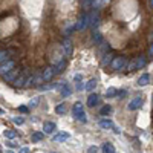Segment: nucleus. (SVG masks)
<instances>
[{
  "mask_svg": "<svg viewBox=\"0 0 153 153\" xmlns=\"http://www.w3.org/2000/svg\"><path fill=\"white\" fill-rule=\"evenodd\" d=\"M17 28H19V20L15 17H8V19L2 20L0 21V38L11 35L14 31H17Z\"/></svg>",
  "mask_w": 153,
  "mask_h": 153,
  "instance_id": "obj_1",
  "label": "nucleus"
},
{
  "mask_svg": "<svg viewBox=\"0 0 153 153\" xmlns=\"http://www.w3.org/2000/svg\"><path fill=\"white\" fill-rule=\"evenodd\" d=\"M72 115H74V118L76 121H80V123H87V119H86V113H84V110H83V106H81V103H76V104L74 106V109H72Z\"/></svg>",
  "mask_w": 153,
  "mask_h": 153,
  "instance_id": "obj_2",
  "label": "nucleus"
},
{
  "mask_svg": "<svg viewBox=\"0 0 153 153\" xmlns=\"http://www.w3.org/2000/svg\"><path fill=\"white\" fill-rule=\"evenodd\" d=\"M141 106H142V98L138 97V98H135V100H132L129 103V110H136Z\"/></svg>",
  "mask_w": 153,
  "mask_h": 153,
  "instance_id": "obj_3",
  "label": "nucleus"
},
{
  "mask_svg": "<svg viewBox=\"0 0 153 153\" xmlns=\"http://www.w3.org/2000/svg\"><path fill=\"white\" fill-rule=\"evenodd\" d=\"M70 135L67 133V132H60V133H57L55 136H52V141L54 142H63V141H66V139H69Z\"/></svg>",
  "mask_w": 153,
  "mask_h": 153,
  "instance_id": "obj_4",
  "label": "nucleus"
},
{
  "mask_svg": "<svg viewBox=\"0 0 153 153\" xmlns=\"http://www.w3.org/2000/svg\"><path fill=\"white\" fill-rule=\"evenodd\" d=\"M55 129H57V125H55V123H52V121H46V123L43 124L44 133H52V132H55Z\"/></svg>",
  "mask_w": 153,
  "mask_h": 153,
  "instance_id": "obj_5",
  "label": "nucleus"
},
{
  "mask_svg": "<svg viewBox=\"0 0 153 153\" xmlns=\"http://www.w3.org/2000/svg\"><path fill=\"white\" fill-rule=\"evenodd\" d=\"M103 153H115V147H113V144H110V142L103 144Z\"/></svg>",
  "mask_w": 153,
  "mask_h": 153,
  "instance_id": "obj_6",
  "label": "nucleus"
},
{
  "mask_svg": "<svg viewBox=\"0 0 153 153\" xmlns=\"http://www.w3.org/2000/svg\"><path fill=\"white\" fill-rule=\"evenodd\" d=\"M43 138H44V132H34L32 136H31L32 142H38V141H42Z\"/></svg>",
  "mask_w": 153,
  "mask_h": 153,
  "instance_id": "obj_7",
  "label": "nucleus"
},
{
  "mask_svg": "<svg viewBox=\"0 0 153 153\" xmlns=\"http://www.w3.org/2000/svg\"><path fill=\"white\" fill-rule=\"evenodd\" d=\"M100 127L103 129H113V123L110 119H101L100 121Z\"/></svg>",
  "mask_w": 153,
  "mask_h": 153,
  "instance_id": "obj_8",
  "label": "nucleus"
},
{
  "mask_svg": "<svg viewBox=\"0 0 153 153\" xmlns=\"http://www.w3.org/2000/svg\"><path fill=\"white\" fill-rule=\"evenodd\" d=\"M55 110H57V113H58V115H64L66 112H67V106L64 104V103H61V104H58V106H57V109H55Z\"/></svg>",
  "mask_w": 153,
  "mask_h": 153,
  "instance_id": "obj_9",
  "label": "nucleus"
},
{
  "mask_svg": "<svg viewBox=\"0 0 153 153\" xmlns=\"http://www.w3.org/2000/svg\"><path fill=\"white\" fill-rule=\"evenodd\" d=\"M98 103V97L95 95V93H92V95H89V101H87V104L91 106V107H93Z\"/></svg>",
  "mask_w": 153,
  "mask_h": 153,
  "instance_id": "obj_10",
  "label": "nucleus"
},
{
  "mask_svg": "<svg viewBox=\"0 0 153 153\" xmlns=\"http://www.w3.org/2000/svg\"><path fill=\"white\" fill-rule=\"evenodd\" d=\"M3 135H5V138H8V139H14L17 133L14 132V130H11V129H6L5 132H3Z\"/></svg>",
  "mask_w": 153,
  "mask_h": 153,
  "instance_id": "obj_11",
  "label": "nucleus"
},
{
  "mask_svg": "<svg viewBox=\"0 0 153 153\" xmlns=\"http://www.w3.org/2000/svg\"><path fill=\"white\" fill-rule=\"evenodd\" d=\"M124 63H125L124 58H116L115 63H113V67H115V69H121V67L124 66Z\"/></svg>",
  "mask_w": 153,
  "mask_h": 153,
  "instance_id": "obj_12",
  "label": "nucleus"
},
{
  "mask_svg": "<svg viewBox=\"0 0 153 153\" xmlns=\"http://www.w3.org/2000/svg\"><path fill=\"white\" fill-rule=\"evenodd\" d=\"M100 113H101L103 116L110 115V113H112V107H110V106H104V107H103V109L100 110Z\"/></svg>",
  "mask_w": 153,
  "mask_h": 153,
  "instance_id": "obj_13",
  "label": "nucleus"
},
{
  "mask_svg": "<svg viewBox=\"0 0 153 153\" xmlns=\"http://www.w3.org/2000/svg\"><path fill=\"white\" fill-rule=\"evenodd\" d=\"M12 123H14L15 125H21L25 123V119L21 118V116H15V118H12Z\"/></svg>",
  "mask_w": 153,
  "mask_h": 153,
  "instance_id": "obj_14",
  "label": "nucleus"
},
{
  "mask_svg": "<svg viewBox=\"0 0 153 153\" xmlns=\"http://www.w3.org/2000/svg\"><path fill=\"white\" fill-rule=\"evenodd\" d=\"M12 64H14V63H12V61H9V63H6V64H5V66H3V67H2V69H0V74H3V72L9 70V69H11V67H12Z\"/></svg>",
  "mask_w": 153,
  "mask_h": 153,
  "instance_id": "obj_15",
  "label": "nucleus"
},
{
  "mask_svg": "<svg viewBox=\"0 0 153 153\" xmlns=\"http://www.w3.org/2000/svg\"><path fill=\"white\" fill-rule=\"evenodd\" d=\"M148 83V75H144L139 78V86H144V84H147Z\"/></svg>",
  "mask_w": 153,
  "mask_h": 153,
  "instance_id": "obj_16",
  "label": "nucleus"
},
{
  "mask_svg": "<svg viewBox=\"0 0 153 153\" xmlns=\"http://www.w3.org/2000/svg\"><path fill=\"white\" fill-rule=\"evenodd\" d=\"M69 93H70V91H69V87H67V86H63L61 87V95L63 97H67Z\"/></svg>",
  "mask_w": 153,
  "mask_h": 153,
  "instance_id": "obj_17",
  "label": "nucleus"
},
{
  "mask_svg": "<svg viewBox=\"0 0 153 153\" xmlns=\"http://www.w3.org/2000/svg\"><path fill=\"white\" fill-rule=\"evenodd\" d=\"M95 84H97V81H93V80H92V81L87 84V87H86V89H87V91H92V89L95 87Z\"/></svg>",
  "mask_w": 153,
  "mask_h": 153,
  "instance_id": "obj_18",
  "label": "nucleus"
},
{
  "mask_svg": "<svg viewBox=\"0 0 153 153\" xmlns=\"http://www.w3.org/2000/svg\"><path fill=\"white\" fill-rule=\"evenodd\" d=\"M115 93H116L115 89H109V91H107V97H115Z\"/></svg>",
  "mask_w": 153,
  "mask_h": 153,
  "instance_id": "obj_19",
  "label": "nucleus"
},
{
  "mask_svg": "<svg viewBox=\"0 0 153 153\" xmlns=\"http://www.w3.org/2000/svg\"><path fill=\"white\" fill-rule=\"evenodd\" d=\"M19 110H20V112H23V113H28V112H29V109H28L26 106H20V107H19Z\"/></svg>",
  "mask_w": 153,
  "mask_h": 153,
  "instance_id": "obj_20",
  "label": "nucleus"
},
{
  "mask_svg": "<svg viewBox=\"0 0 153 153\" xmlns=\"http://www.w3.org/2000/svg\"><path fill=\"white\" fill-rule=\"evenodd\" d=\"M97 150H98V148H97L95 146H92V147H89L87 152H89V153H97Z\"/></svg>",
  "mask_w": 153,
  "mask_h": 153,
  "instance_id": "obj_21",
  "label": "nucleus"
},
{
  "mask_svg": "<svg viewBox=\"0 0 153 153\" xmlns=\"http://www.w3.org/2000/svg\"><path fill=\"white\" fill-rule=\"evenodd\" d=\"M19 153H29V148L28 147H23V148H20Z\"/></svg>",
  "mask_w": 153,
  "mask_h": 153,
  "instance_id": "obj_22",
  "label": "nucleus"
},
{
  "mask_svg": "<svg viewBox=\"0 0 153 153\" xmlns=\"http://www.w3.org/2000/svg\"><path fill=\"white\" fill-rule=\"evenodd\" d=\"M17 146V144L14 142V141H11V142H8V147H15Z\"/></svg>",
  "mask_w": 153,
  "mask_h": 153,
  "instance_id": "obj_23",
  "label": "nucleus"
},
{
  "mask_svg": "<svg viewBox=\"0 0 153 153\" xmlns=\"http://www.w3.org/2000/svg\"><path fill=\"white\" fill-rule=\"evenodd\" d=\"M6 153H14V152H12V150H8V152H6Z\"/></svg>",
  "mask_w": 153,
  "mask_h": 153,
  "instance_id": "obj_24",
  "label": "nucleus"
},
{
  "mask_svg": "<svg viewBox=\"0 0 153 153\" xmlns=\"http://www.w3.org/2000/svg\"><path fill=\"white\" fill-rule=\"evenodd\" d=\"M150 54H152V55H153V48H152V51H150Z\"/></svg>",
  "mask_w": 153,
  "mask_h": 153,
  "instance_id": "obj_25",
  "label": "nucleus"
},
{
  "mask_svg": "<svg viewBox=\"0 0 153 153\" xmlns=\"http://www.w3.org/2000/svg\"><path fill=\"white\" fill-rule=\"evenodd\" d=\"M0 113H3V110H2V109H0Z\"/></svg>",
  "mask_w": 153,
  "mask_h": 153,
  "instance_id": "obj_26",
  "label": "nucleus"
}]
</instances>
